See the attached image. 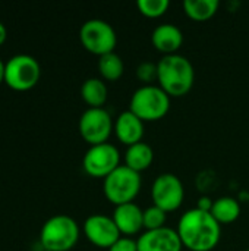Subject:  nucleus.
<instances>
[{
  "label": "nucleus",
  "mask_w": 249,
  "mask_h": 251,
  "mask_svg": "<svg viewBox=\"0 0 249 251\" xmlns=\"http://www.w3.org/2000/svg\"><path fill=\"white\" fill-rule=\"evenodd\" d=\"M176 231L182 246L189 251L214 250L222 237V225L214 216L197 207L181 216Z\"/></svg>",
  "instance_id": "obj_1"
},
{
  "label": "nucleus",
  "mask_w": 249,
  "mask_h": 251,
  "mask_svg": "<svg viewBox=\"0 0 249 251\" xmlns=\"http://www.w3.org/2000/svg\"><path fill=\"white\" fill-rule=\"evenodd\" d=\"M157 82L170 97H183L194 87L195 69L179 53L163 56L157 63Z\"/></svg>",
  "instance_id": "obj_2"
},
{
  "label": "nucleus",
  "mask_w": 249,
  "mask_h": 251,
  "mask_svg": "<svg viewBox=\"0 0 249 251\" xmlns=\"http://www.w3.org/2000/svg\"><path fill=\"white\" fill-rule=\"evenodd\" d=\"M170 109V96L158 85H141L131 97L129 110L142 122L163 119Z\"/></svg>",
  "instance_id": "obj_3"
},
{
  "label": "nucleus",
  "mask_w": 249,
  "mask_h": 251,
  "mask_svg": "<svg viewBox=\"0 0 249 251\" xmlns=\"http://www.w3.org/2000/svg\"><path fill=\"white\" fill-rule=\"evenodd\" d=\"M79 226L66 215H56L45 221L40 232V243L47 251L72 250L79 240Z\"/></svg>",
  "instance_id": "obj_4"
},
{
  "label": "nucleus",
  "mask_w": 249,
  "mask_h": 251,
  "mask_svg": "<svg viewBox=\"0 0 249 251\" xmlns=\"http://www.w3.org/2000/svg\"><path fill=\"white\" fill-rule=\"evenodd\" d=\"M141 175L131 168L120 165L103 181V191L106 199L114 206L134 203L141 190Z\"/></svg>",
  "instance_id": "obj_5"
},
{
  "label": "nucleus",
  "mask_w": 249,
  "mask_h": 251,
  "mask_svg": "<svg viewBox=\"0 0 249 251\" xmlns=\"http://www.w3.org/2000/svg\"><path fill=\"white\" fill-rule=\"evenodd\" d=\"M79 40L85 50L98 57L113 53L117 44L114 28L103 19H88L79 29Z\"/></svg>",
  "instance_id": "obj_6"
},
{
  "label": "nucleus",
  "mask_w": 249,
  "mask_h": 251,
  "mask_svg": "<svg viewBox=\"0 0 249 251\" xmlns=\"http://www.w3.org/2000/svg\"><path fill=\"white\" fill-rule=\"evenodd\" d=\"M41 68L29 54H15L4 65V82L16 91H28L37 85Z\"/></svg>",
  "instance_id": "obj_7"
},
{
  "label": "nucleus",
  "mask_w": 249,
  "mask_h": 251,
  "mask_svg": "<svg viewBox=\"0 0 249 251\" xmlns=\"http://www.w3.org/2000/svg\"><path fill=\"white\" fill-rule=\"evenodd\" d=\"M79 134L90 144L97 146L107 143L114 131V122L110 113L103 107H88L79 118Z\"/></svg>",
  "instance_id": "obj_8"
},
{
  "label": "nucleus",
  "mask_w": 249,
  "mask_h": 251,
  "mask_svg": "<svg viewBox=\"0 0 249 251\" xmlns=\"http://www.w3.org/2000/svg\"><path fill=\"white\" fill-rule=\"evenodd\" d=\"M119 166H120V153L110 143L91 146L82 159L84 171L92 178L104 179Z\"/></svg>",
  "instance_id": "obj_9"
},
{
  "label": "nucleus",
  "mask_w": 249,
  "mask_h": 251,
  "mask_svg": "<svg viewBox=\"0 0 249 251\" xmlns=\"http://www.w3.org/2000/svg\"><path fill=\"white\" fill-rule=\"evenodd\" d=\"M185 199V188L182 181L175 174L158 175L151 185L153 204L166 213L178 210Z\"/></svg>",
  "instance_id": "obj_10"
},
{
  "label": "nucleus",
  "mask_w": 249,
  "mask_h": 251,
  "mask_svg": "<svg viewBox=\"0 0 249 251\" xmlns=\"http://www.w3.org/2000/svg\"><path fill=\"white\" fill-rule=\"evenodd\" d=\"M87 240L98 249H110L122 235L113 221L106 215H91L84 222Z\"/></svg>",
  "instance_id": "obj_11"
},
{
  "label": "nucleus",
  "mask_w": 249,
  "mask_h": 251,
  "mask_svg": "<svg viewBox=\"0 0 249 251\" xmlns=\"http://www.w3.org/2000/svg\"><path fill=\"white\" fill-rule=\"evenodd\" d=\"M138 251H182L183 246L176 229L169 226L145 231L138 237Z\"/></svg>",
  "instance_id": "obj_12"
},
{
  "label": "nucleus",
  "mask_w": 249,
  "mask_h": 251,
  "mask_svg": "<svg viewBox=\"0 0 249 251\" xmlns=\"http://www.w3.org/2000/svg\"><path fill=\"white\" fill-rule=\"evenodd\" d=\"M112 218L123 237L136 235L144 228V210L135 203L116 206Z\"/></svg>",
  "instance_id": "obj_13"
},
{
  "label": "nucleus",
  "mask_w": 249,
  "mask_h": 251,
  "mask_svg": "<svg viewBox=\"0 0 249 251\" xmlns=\"http://www.w3.org/2000/svg\"><path fill=\"white\" fill-rule=\"evenodd\" d=\"M144 129V122L129 109L122 112L114 121V134L117 140L128 147L142 141Z\"/></svg>",
  "instance_id": "obj_14"
},
{
  "label": "nucleus",
  "mask_w": 249,
  "mask_h": 251,
  "mask_svg": "<svg viewBox=\"0 0 249 251\" xmlns=\"http://www.w3.org/2000/svg\"><path fill=\"white\" fill-rule=\"evenodd\" d=\"M151 43L164 56L176 54L183 44V34L181 28L173 24H161L154 28L151 34Z\"/></svg>",
  "instance_id": "obj_15"
},
{
  "label": "nucleus",
  "mask_w": 249,
  "mask_h": 251,
  "mask_svg": "<svg viewBox=\"0 0 249 251\" xmlns=\"http://www.w3.org/2000/svg\"><path fill=\"white\" fill-rule=\"evenodd\" d=\"M154 162V150L150 144L141 141L134 146H129L125 153V166L141 174L147 171Z\"/></svg>",
  "instance_id": "obj_16"
},
{
  "label": "nucleus",
  "mask_w": 249,
  "mask_h": 251,
  "mask_svg": "<svg viewBox=\"0 0 249 251\" xmlns=\"http://www.w3.org/2000/svg\"><path fill=\"white\" fill-rule=\"evenodd\" d=\"M81 97L90 107H103L109 97L107 85L100 78H88L81 87Z\"/></svg>",
  "instance_id": "obj_17"
},
{
  "label": "nucleus",
  "mask_w": 249,
  "mask_h": 251,
  "mask_svg": "<svg viewBox=\"0 0 249 251\" xmlns=\"http://www.w3.org/2000/svg\"><path fill=\"white\" fill-rule=\"evenodd\" d=\"M210 213L220 225H229L241 216V204L236 199L225 196L213 203V209Z\"/></svg>",
  "instance_id": "obj_18"
},
{
  "label": "nucleus",
  "mask_w": 249,
  "mask_h": 251,
  "mask_svg": "<svg viewBox=\"0 0 249 251\" xmlns=\"http://www.w3.org/2000/svg\"><path fill=\"white\" fill-rule=\"evenodd\" d=\"M183 12L185 15L197 22H204L211 19L219 7L220 1L219 0H185L183 1Z\"/></svg>",
  "instance_id": "obj_19"
},
{
  "label": "nucleus",
  "mask_w": 249,
  "mask_h": 251,
  "mask_svg": "<svg viewBox=\"0 0 249 251\" xmlns=\"http://www.w3.org/2000/svg\"><path fill=\"white\" fill-rule=\"evenodd\" d=\"M98 71L106 81H117L125 72V63L117 53H107L98 59Z\"/></svg>",
  "instance_id": "obj_20"
},
{
  "label": "nucleus",
  "mask_w": 249,
  "mask_h": 251,
  "mask_svg": "<svg viewBox=\"0 0 249 251\" xmlns=\"http://www.w3.org/2000/svg\"><path fill=\"white\" fill-rule=\"evenodd\" d=\"M136 7L139 13L144 15L145 18L156 19V18L163 16L169 10L170 1L169 0H138Z\"/></svg>",
  "instance_id": "obj_21"
},
{
  "label": "nucleus",
  "mask_w": 249,
  "mask_h": 251,
  "mask_svg": "<svg viewBox=\"0 0 249 251\" xmlns=\"http://www.w3.org/2000/svg\"><path fill=\"white\" fill-rule=\"evenodd\" d=\"M167 213L161 210L157 206H150L144 210V229L145 231H154L166 226Z\"/></svg>",
  "instance_id": "obj_22"
},
{
  "label": "nucleus",
  "mask_w": 249,
  "mask_h": 251,
  "mask_svg": "<svg viewBox=\"0 0 249 251\" xmlns=\"http://www.w3.org/2000/svg\"><path fill=\"white\" fill-rule=\"evenodd\" d=\"M136 78L144 82V85H151L157 81V63L153 62H142L136 68Z\"/></svg>",
  "instance_id": "obj_23"
},
{
  "label": "nucleus",
  "mask_w": 249,
  "mask_h": 251,
  "mask_svg": "<svg viewBox=\"0 0 249 251\" xmlns=\"http://www.w3.org/2000/svg\"><path fill=\"white\" fill-rule=\"evenodd\" d=\"M107 251H138V243L132 237H120Z\"/></svg>",
  "instance_id": "obj_24"
},
{
  "label": "nucleus",
  "mask_w": 249,
  "mask_h": 251,
  "mask_svg": "<svg viewBox=\"0 0 249 251\" xmlns=\"http://www.w3.org/2000/svg\"><path fill=\"white\" fill-rule=\"evenodd\" d=\"M213 203H214V201H213L210 197L203 196V197H200V199H198V201H197V209L204 210V212H211V209H213Z\"/></svg>",
  "instance_id": "obj_25"
},
{
  "label": "nucleus",
  "mask_w": 249,
  "mask_h": 251,
  "mask_svg": "<svg viewBox=\"0 0 249 251\" xmlns=\"http://www.w3.org/2000/svg\"><path fill=\"white\" fill-rule=\"evenodd\" d=\"M6 38H7V29H6V26L0 22V46L6 41Z\"/></svg>",
  "instance_id": "obj_26"
},
{
  "label": "nucleus",
  "mask_w": 249,
  "mask_h": 251,
  "mask_svg": "<svg viewBox=\"0 0 249 251\" xmlns=\"http://www.w3.org/2000/svg\"><path fill=\"white\" fill-rule=\"evenodd\" d=\"M4 65L6 63L0 59V84L4 82Z\"/></svg>",
  "instance_id": "obj_27"
},
{
  "label": "nucleus",
  "mask_w": 249,
  "mask_h": 251,
  "mask_svg": "<svg viewBox=\"0 0 249 251\" xmlns=\"http://www.w3.org/2000/svg\"><path fill=\"white\" fill-rule=\"evenodd\" d=\"M43 251H47V250H43Z\"/></svg>",
  "instance_id": "obj_28"
},
{
  "label": "nucleus",
  "mask_w": 249,
  "mask_h": 251,
  "mask_svg": "<svg viewBox=\"0 0 249 251\" xmlns=\"http://www.w3.org/2000/svg\"><path fill=\"white\" fill-rule=\"evenodd\" d=\"M247 251H249V249H248V250H247Z\"/></svg>",
  "instance_id": "obj_29"
}]
</instances>
